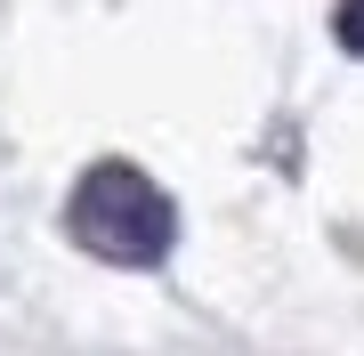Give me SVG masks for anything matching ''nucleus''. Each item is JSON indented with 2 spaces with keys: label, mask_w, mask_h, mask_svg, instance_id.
Instances as JSON below:
<instances>
[{
  "label": "nucleus",
  "mask_w": 364,
  "mask_h": 356,
  "mask_svg": "<svg viewBox=\"0 0 364 356\" xmlns=\"http://www.w3.org/2000/svg\"><path fill=\"white\" fill-rule=\"evenodd\" d=\"M65 227L105 267H162L170 243H178V203H170L138 162H90V171L73 178Z\"/></svg>",
  "instance_id": "f257e3e1"
},
{
  "label": "nucleus",
  "mask_w": 364,
  "mask_h": 356,
  "mask_svg": "<svg viewBox=\"0 0 364 356\" xmlns=\"http://www.w3.org/2000/svg\"><path fill=\"white\" fill-rule=\"evenodd\" d=\"M332 41L348 57H364V0H340V9H332Z\"/></svg>",
  "instance_id": "f03ea898"
}]
</instances>
